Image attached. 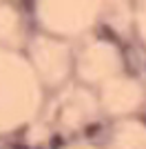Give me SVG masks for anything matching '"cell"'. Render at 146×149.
Returning a JSON list of instances; mask_svg holds the SVG:
<instances>
[{
	"instance_id": "277c9868",
	"label": "cell",
	"mask_w": 146,
	"mask_h": 149,
	"mask_svg": "<svg viewBox=\"0 0 146 149\" xmlns=\"http://www.w3.org/2000/svg\"><path fill=\"white\" fill-rule=\"evenodd\" d=\"M13 149H29V147H27L24 143H16V145H13Z\"/></svg>"
},
{
	"instance_id": "6da1fadb",
	"label": "cell",
	"mask_w": 146,
	"mask_h": 149,
	"mask_svg": "<svg viewBox=\"0 0 146 149\" xmlns=\"http://www.w3.org/2000/svg\"><path fill=\"white\" fill-rule=\"evenodd\" d=\"M100 33H102V38H104V40H113V42H115V40H117L115 31L111 29L109 25H102V27H100Z\"/></svg>"
},
{
	"instance_id": "7a4b0ae2",
	"label": "cell",
	"mask_w": 146,
	"mask_h": 149,
	"mask_svg": "<svg viewBox=\"0 0 146 149\" xmlns=\"http://www.w3.org/2000/svg\"><path fill=\"white\" fill-rule=\"evenodd\" d=\"M97 131H100V125H97V123H93V125H89V127L84 129V134H86V136H95Z\"/></svg>"
},
{
	"instance_id": "3957f363",
	"label": "cell",
	"mask_w": 146,
	"mask_h": 149,
	"mask_svg": "<svg viewBox=\"0 0 146 149\" xmlns=\"http://www.w3.org/2000/svg\"><path fill=\"white\" fill-rule=\"evenodd\" d=\"M51 145H53V147H60L62 145V136H53L51 138Z\"/></svg>"
}]
</instances>
